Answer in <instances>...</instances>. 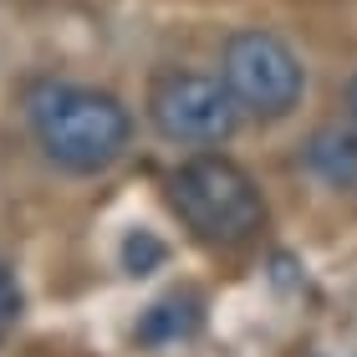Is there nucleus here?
<instances>
[{
	"mask_svg": "<svg viewBox=\"0 0 357 357\" xmlns=\"http://www.w3.org/2000/svg\"><path fill=\"white\" fill-rule=\"evenodd\" d=\"M26 123L41 158L61 174H107L133 143L123 97L82 82H36L26 92Z\"/></svg>",
	"mask_w": 357,
	"mask_h": 357,
	"instance_id": "obj_1",
	"label": "nucleus"
},
{
	"mask_svg": "<svg viewBox=\"0 0 357 357\" xmlns=\"http://www.w3.org/2000/svg\"><path fill=\"white\" fill-rule=\"evenodd\" d=\"M169 209L209 250H240L266 230V194L245 164L215 149L184 158L169 174Z\"/></svg>",
	"mask_w": 357,
	"mask_h": 357,
	"instance_id": "obj_2",
	"label": "nucleus"
},
{
	"mask_svg": "<svg viewBox=\"0 0 357 357\" xmlns=\"http://www.w3.org/2000/svg\"><path fill=\"white\" fill-rule=\"evenodd\" d=\"M143 112H149L153 133L178 149H220L240 133V102L225 87V77L189 67L158 72L143 97Z\"/></svg>",
	"mask_w": 357,
	"mask_h": 357,
	"instance_id": "obj_3",
	"label": "nucleus"
},
{
	"mask_svg": "<svg viewBox=\"0 0 357 357\" xmlns=\"http://www.w3.org/2000/svg\"><path fill=\"white\" fill-rule=\"evenodd\" d=\"M220 77L225 87L235 92L240 112L250 118H266V123H281L301 107L306 97V67L301 56L291 52L286 36H275L266 26H245L225 41L220 52Z\"/></svg>",
	"mask_w": 357,
	"mask_h": 357,
	"instance_id": "obj_4",
	"label": "nucleus"
},
{
	"mask_svg": "<svg viewBox=\"0 0 357 357\" xmlns=\"http://www.w3.org/2000/svg\"><path fill=\"white\" fill-rule=\"evenodd\" d=\"M301 169L337 194H357V123H321L301 143Z\"/></svg>",
	"mask_w": 357,
	"mask_h": 357,
	"instance_id": "obj_5",
	"label": "nucleus"
},
{
	"mask_svg": "<svg viewBox=\"0 0 357 357\" xmlns=\"http://www.w3.org/2000/svg\"><path fill=\"white\" fill-rule=\"evenodd\" d=\"M199 327H204V296L199 291H169V296H158L149 312L138 317L133 337L143 347H178Z\"/></svg>",
	"mask_w": 357,
	"mask_h": 357,
	"instance_id": "obj_6",
	"label": "nucleus"
},
{
	"mask_svg": "<svg viewBox=\"0 0 357 357\" xmlns=\"http://www.w3.org/2000/svg\"><path fill=\"white\" fill-rule=\"evenodd\" d=\"M118 261H123V271L133 275H153V271H164V261H169V245L158 240L153 230H128L123 235V245H118Z\"/></svg>",
	"mask_w": 357,
	"mask_h": 357,
	"instance_id": "obj_7",
	"label": "nucleus"
},
{
	"mask_svg": "<svg viewBox=\"0 0 357 357\" xmlns=\"http://www.w3.org/2000/svg\"><path fill=\"white\" fill-rule=\"evenodd\" d=\"M15 317H21V286H15V275L0 266V342H6V332L15 327Z\"/></svg>",
	"mask_w": 357,
	"mask_h": 357,
	"instance_id": "obj_8",
	"label": "nucleus"
},
{
	"mask_svg": "<svg viewBox=\"0 0 357 357\" xmlns=\"http://www.w3.org/2000/svg\"><path fill=\"white\" fill-rule=\"evenodd\" d=\"M342 107H347V118L357 123V77H347V87H342Z\"/></svg>",
	"mask_w": 357,
	"mask_h": 357,
	"instance_id": "obj_9",
	"label": "nucleus"
}]
</instances>
